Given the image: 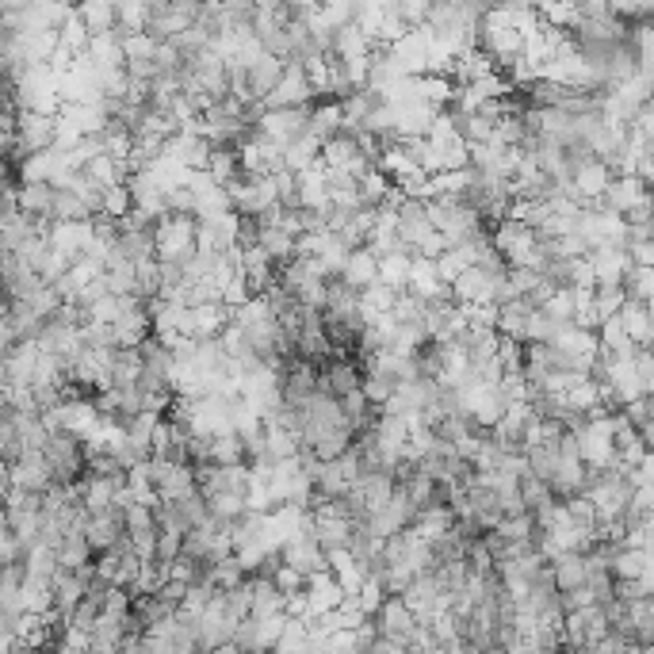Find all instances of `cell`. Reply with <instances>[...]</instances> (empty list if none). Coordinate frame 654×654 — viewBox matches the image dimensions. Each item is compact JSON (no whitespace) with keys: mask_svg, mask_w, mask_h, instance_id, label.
Here are the masks:
<instances>
[{"mask_svg":"<svg viewBox=\"0 0 654 654\" xmlns=\"http://www.w3.org/2000/svg\"><path fill=\"white\" fill-rule=\"evenodd\" d=\"M490 245L494 253L502 257L505 268H532V272H544V249H540V238L521 226L517 218H502L490 234Z\"/></svg>","mask_w":654,"mask_h":654,"instance_id":"cell-1","label":"cell"},{"mask_svg":"<svg viewBox=\"0 0 654 654\" xmlns=\"http://www.w3.org/2000/svg\"><path fill=\"white\" fill-rule=\"evenodd\" d=\"M153 253L161 264H184L196 261V218L192 215H165L153 222Z\"/></svg>","mask_w":654,"mask_h":654,"instance_id":"cell-2","label":"cell"},{"mask_svg":"<svg viewBox=\"0 0 654 654\" xmlns=\"http://www.w3.org/2000/svg\"><path fill=\"white\" fill-rule=\"evenodd\" d=\"M43 459L54 486H73L85 479V444L73 433H50L43 444Z\"/></svg>","mask_w":654,"mask_h":654,"instance_id":"cell-3","label":"cell"},{"mask_svg":"<svg viewBox=\"0 0 654 654\" xmlns=\"http://www.w3.org/2000/svg\"><path fill=\"white\" fill-rule=\"evenodd\" d=\"M570 440H574V452H578L586 471L612 467V414L586 417L578 429H570Z\"/></svg>","mask_w":654,"mask_h":654,"instance_id":"cell-4","label":"cell"},{"mask_svg":"<svg viewBox=\"0 0 654 654\" xmlns=\"http://www.w3.org/2000/svg\"><path fill=\"white\" fill-rule=\"evenodd\" d=\"M146 479H150L157 502H188L196 498V467L192 463H165V459H146Z\"/></svg>","mask_w":654,"mask_h":654,"instance_id":"cell-5","label":"cell"},{"mask_svg":"<svg viewBox=\"0 0 654 654\" xmlns=\"http://www.w3.org/2000/svg\"><path fill=\"white\" fill-rule=\"evenodd\" d=\"M360 479V459L356 452H345V456L329 459V463H318V475H314V498L318 502H345L352 494V486Z\"/></svg>","mask_w":654,"mask_h":654,"instance_id":"cell-6","label":"cell"},{"mask_svg":"<svg viewBox=\"0 0 654 654\" xmlns=\"http://www.w3.org/2000/svg\"><path fill=\"white\" fill-rule=\"evenodd\" d=\"M306 123H310V108H261L257 123H253V134L284 150L295 138H303Z\"/></svg>","mask_w":654,"mask_h":654,"instance_id":"cell-7","label":"cell"},{"mask_svg":"<svg viewBox=\"0 0 654 654\" xmlns=\"http://www.w3.org/2000/svg\"><path fill=\"white\" fill-rule=\"evenodd\" d=\"M574 234L586 241L589 249H601V245H620V249H624V241H628V222L620 215L601 211V207H589V211H582V218H578Z\"/></svg>","mask_w":654,"mask_h":654,"instance_id":"cell-8","label":"cell"},{"mask_svg":"<svg viewBox=\"0 0 654 654\" xmlns=\"http://www.w3.org/2000/svg\"><path fill=\"white\" fill-rule=\"evenodd\" d=\"M287 628V616H268V620H257V616H245L238 620V628L230 635V647H238L245 654H272L280 632Z\"/></svg>","mask_w":654,"mask_h":654,"instance_id":"cell-9","label":"cell"},{"mask_svg":"<svg viewBox=\"0 0 654 654\" xmlns=\"http://www.w3.org/2000/svg\"><path fill=\"white\" fill-rule=\"evenodd\" d=\"M111 337H115V349H138L146 337H153L146 303H138V299H123L119 318L111 322Z\"/></svg>","mask_w":654,"mask_h":654,"instance_id":"cell-10","label":"cell"},{"mask_svg":"<svg viewBox=\"0 0 654 654\" xmlns=\"http://www.w3.org/2000/svg\"><path fill=\"white\" fill-rule=\"evenodd\" d=\"M310 104H314V88L306 81L303 66L299 62H287L280 85L264 96L261 108H310Z\"/></svg>","mask_w":654,"mask_h":654,"instance_id":"cell-11","label":"cell"},{"mask_svg":"<svg viewBox=\"0 0 654 654\" xmlns=\"http://www.w3.org/2000/svg\"><path fill=\"white\" fill-rule=\"evenodd\" d=\"M318 161H322V169H337V173H349V176H356V180L371 169L349 131H341L337 138H329L326 146L318 150Z\"/></svg>","mask_w":654,"mask_h":654,"instance_id":"cell-12","label":"cell"},{"mask_svg":"<svg viewBox=\"0 0 654 654\" xmlns=\"http://www.w3.org/2000/svg\"><path fill=\"white\" fill-rule=\"evenodd\" d=\"M589 272H593V291L597 287H624V276L632 272V261L620 245H601V249H589L586 253Z\"/></svg>","mask_w":654,"mask_h":654,"instance_id":"cell-13","label":"cell"},{"mask_svg":"<svg viewBox=\"0 0 654 654\" xmlns=\"http://www.w3.org/2000/svg\"><path fill=\"white\" fill-rule=\"evenodd\" d=\"M371 624H375V635H379V639H391L398 647H406V639H410L417 628L414 612L402 605V597H387V601L379 605V612L371 616Z\"/></svg>","mask_w":654,"mask_h":654,"instance_id":"cell-14","label":"cell"},{"mask_svg":"<svg viewBox=\"0 0 654 654\" xmlns=\"http://www.w3.org/2000/svg\"><path fill=\"white\" fill-rule=\"evenodd\" d=\"M50 146H54V119L31 115V111H16V157L46 153Z\"/></svg>","mask_w":654,"mask_h":654,"instance_id":"cell-15","label":"cell"},{"mask_svg":"<svg viewBox=\"0 0 654 654\" xmlns=\"http://www.w3.org/2000/svg\"><path fill=\"white\" fill-rule=\"evenodd\" d=\"M280 559H284V567H291L295 574H303V578H310V574H322V570H326V551L310 540V532H306V517H303L299 536H295V540H287V544L280 547Z\"/></svg>","mask_w":654,"mask_h":654,"instance_id":"cell-16","label":"cell"},{"mask_svg":"<svg viewBox=\"0 0 654 654\" xmlns=\"http://www.w3.org/2000/svg\"><path fill=\"white\" fill-rule=\"evenodd\" d=\"M421 329H425V337L433 345H452L467 329V322H463V310L456 303H433L425 306V314H421Z\"/></svg>","mask_w":654,"mask_h":654,"instance_id":"cell-17","label":"cell"},{"mask_svg":"<svg viewBox=\"0 0 654 654\" xmlns=\"http://www.w3.org/2000/svg\"><path fill=\"white\" fill-rule=\"evenodd\" d=\"M54 482L46 471L43 452H23L20 459L8 463V490H27V494H46Z\"/></svg>","mask_w":654,"mask_h":654,"instance_id":"cell-18","label":"cell"},{"mask_svg":"<svg viewBox=\"0 0 654 654\" xmlns=\"http://www.w3.org/2000/svg\"><path fill=\"white\" fill-rule=\"evenodd\" d=\"M647 196V184H639L635 176H612L609 184H605V192H601V199H597V207L601 211H609V215H628V211H635Z\"/></svg>","mask_w":654,"mask_h":654,"instance_id":"cell-19","label":"cell"},{"mask_svg":"<svg viewBox=\"0 0 654 654\" xmlns=\"http://www.w3.org/2000/svg\"><path fill=\"white\" fill-rule=\"evenodd\" d=\"M341 284L349 287V291H368V287L379 284V257L371 253L368 245H360V249H349V257L341 264V276H337Z\"/></svg>","mask_w":654,"mask_h":654,"instance_id":"cell-20","label":"cell"},{"mask_svg":"<svg viewBox=\"0 0 654 654\" xmlns=\"http://www.w3.org/2000/svg\"><path fill=\"white\" fill-rule=\"evenodd\" d=\"M85 544L92 555H104L111 547L123 540V513L119 509H104V513H92L85 521Z\"/></svg>","mask_w":654,"mask_h":654,"instance_id":"cell-21","label":"cell"},{"mask_svg":"<svg viewBox=\"0 0 654 654\" xmlns=\"http://www.w3.org/2000/svg\"><path fill=\"white\" fill-rule=\"evenodd\" d=\"M318 391L329 394V398H345V394L360 391V368L352 364L349 356H329L322 371H318Z\"/></svg>","mask_w":654,"mask_h":654,"instance_id":"cell-22","label":"cell"},{"mask_svg":"<svg viewBox=\"0 0 654 654\" xmlns=\"http://www.w3.org/2000/svg\"><path fill=\"white\" fill-rule=\"evenodd\" d=\"M303 601H306V616H322V612H333L341 601H345V593L341 586L333 582V574L322 570V574H310L303 586Z\"/></svg>","mask_w":654,"mask_h":654,"instance_id":"cell-23","label":"cell"},{"mask_svg":"<svg viewBox=\"0 0 654 654\" xmlns=\"http://www.w3.org/2000/svg\"><path fill=\"white\" fill-rule=\"evenodd\" d=\"M245 609L249 616H257V620H268V616H284V597H280V589L272 586L268 578H245Z\"/></svg>","mask_w":654,"mask_h":654,"instance_id":"cell-24","label":"cell"},{"mask_svg":"<svg viewBox=\"0 0 654 654\" xmlns=\"http://www.w3.org/2000/svg\"><path fill=\"white\" fill-rule=\"evenodd\" d=\"M295 207L299 211H322L329 215V199H326V169L314 165L306 173L295 176Z\"/></svg>","mask_w":654,"mask_h":654,"instance_id":"cell-25","label":"cell"},{"mask_svg":"<svg viewBox=\"0 0 654 654\" xmlns=\"http://www.w3.org/2000/svg\"><path fill=\"white\" fill-rule=\"evenodd\" d=\"M284 66L280 58H272V54H261L253 66L245 69V85H249V96H253V104H264V96L272 92V88L280 85V77H284Z\"/></svg>","mask_w":654,"mask_h":654,"instance_id":"cell-26","label":"cell"},{"mask_svg":"<svg viewBox=\"0 0 654 654\" xmlns=\"http://www.w3.org/2000/svg\"><path fill=\"white\" fill-rule=\"evenodd\" d=\"M16 211L23 218H35V222H50V207H54V188L50 184H20L16 192Z\"/></svg>","mask_w":654,"mask_h":654,"instance_id":"cell-27","label":"cell"},{"mask_svg":"<svg viewBox=\"0 0 654 654\" xmlns=\"http://www.w3.org/2000/svg\"><path fill=\"white\" fill-rule=\"evenodd\" d=\"M341 131H345V123H341V104H337V100L310 104V123H306V134H310L318 146H326L329 138H337Z\"/></svg>","mask_w":654,"mask_h":654,"instance_id":"cell-28","label":"cell"},{"mask_svg":"<svg viewBox=\"0 0 654 654\" xmlns=\"http://www.w3.org/2000/svg\"><path fill=\"white\" fill-rule=\"evenodd\" d=\"M620 326L628 333V341H632V349H651L654 341V318H651V306H635V303H624L620 306Z\"/></svg>","mask_w":654,"mask_h":654,"instance_id":"cell-29","label":"cell"},{"mask_svg":"<svg viewBox=\"0 0 654 654\" xmlns=\"http://www.w3.org/2000/svg\"><path fill=\"white\" fill-rule=\"evenodd\" d=\"M612 582H639L651 578V551H632V547H616V555L609 559Z\"/></svg>","mask_w":654,"mask_h":654,"instance_id":"cell-30","label":"cell"},{"mask_svg":"<svg viewBox=\"0 0 654 654\" xmlns=\"http://www.w3.org/2000/svg\"><path fill=\"white\" fill-rule=\"evenodd\" d=\"M257 249L272 261V268H284L295 257V238H287L280 226L272 222H257Z\"/></svg>","mask_w":654,"mask_h":654,"instance_id":"cell-31","label":"cell"},{"mask_svg":"<svg viewBox=\"0 0 654 654\" xmlns=\"http://www.w3.org/2000/svg\"><path fill=\"white\" fill-rule=\"evenodd\" d=\"M318 150H322V146H318L310 134H303V138H295L291 146H284V153H280V169L291 176L306 173V169L322 165V161H318Z\"/></svg>","mask_w":654,"mask_h":654,"instance_id":"cell-32","label":"cell"},{"mask_svg":"<svg viewBox=\"0 0 654 654\" xmlns=\"http://www.w3.org/2000/svg\"><path fill=\"white\" fill-rule=\"evenodd\" d=\"M81 176H85L92 188L108 192V188H115V184H123V180H127V169H123L119 161H111L108 153H96V157H88V161H85Z\"/></svg>","mask_w":654,"mask_h":654,"instance_id":"cell-33","label":"cell"},{"mask_svg":"<svg viewBox=\"0 0 654 654\" xmlns=\"http://www.w3.org/2000/svg\"><path fill=\"white\" fill-rule=\"evenodd\" d=\"M494 73V62L482 54L479 46H471V50H463L456 62H452V85H471V81H482V77H490Z\"/></svg>","mask_w":654,"mask_h":654,"instance_id":"cell-34","label":"cell"},{"mask_svg":"<svg viewBox=\"0 0 654 654\" xmlns=\"http://www.w3.org/2000/svg\"><path fill=\"white\" fill-rule=\"evenodd\" d=\"M207 463L211 467H238V463H249L245 459V444L238 440V433H218L207 440Z\"/></svg>","mask_w":654,"mask_h":654,"instance_id":"cell-35","label":"cell"},{"mask_svg":"<svg viewBox=\"0 0 654 654\" xmlns=\"http://www.w3.org/2000/svg\"><path fill=\"white\" fill-rule=\"evenodd\" d=\"M410 261H414V253H391V257H383L379 261V284L391 287L394 295H402L406 287H410Z\"/></svg>","mask_w":654,"mask_h":654,"instance_id":"cell-36","label":"cell"},{"mask_svg":"<svg viewBox=\"0 0 654 654\" xmlns=\"http://www.w3.org/2000/svg\"><path fill=\"white\" fill-rule=\"evenodd\" d=\"M146 20H150V4L146 0H123L115 4V31L127 35H146Z\"/></svg>","mask_w":654,"mask_h":654,"instance_id":"cell-37","label":"cell"},{"mask_svg":"<svg viewBox=\"0 0 654 654\" xmlns=\"http://www.w3.org/2000/svg\"><path fill=\"white\" fill-rule=\"evenodd\" d=\"M391 180L379 173V169H368V173L356 180V199H360V207H368V211H379L383 207V199L391 196Z\"/></svg>","mask_w":654,"mask_h":654,"instance_id":"cell-38","label":"cell"},{"mask_svg":"<svg viewBox=\"0 0 654 654\" xmlns=\"http://www.w3.org/2000/svg\"><path fill=\"white\" fill-rule=\"evenodd\" d=\"M77 16H81V23H85L88 39H92V35H108V31H115V4H111V0L81 4Z\"/></svg>","mask_w":654,"mask_h":654,"instance_id":"cell-39","label":"cell"},{"mask_svg":"<svg viewBox=\"0 0 654 654\" xmlns=\"http://www.w3.org/2000/svg\"><path fill=\"white\" fill-rule=\"evenodd\" d=\"M314 651H318V643H314V635L306 632L303 620H287V628L280 632L276 647H272V654H314Z\"/></svg>","mask_w":654,"mask_h":654,"instance_id":"cell-40","label":"cell"},{"mask_svg":"<svg viewBox=\"0 0 654 654\" xmlns=\"http://www.w3.org/2000/svg\"><path fill=\"white\" fill-rule=\"evenodd\" d=\"M138 375H142L138 349H115V356H111V387H138Z\"/></svg>","mask_w":654,"mask_h":654,"instance_id":"cell-41","label":"cell"},{"mask_svg":"<svg viewBox=\"0 0 654 654\" xmlns=\"http://www.w3.org/2000/svg\"><path fill=\"white\" fill-rule=\"evenodd\" d=\"M394 299H398V295H394L391 287H383V284L360 291V318H364V326H371L375 318H387V314H391V306H394Z\"/></svg>","mask_w":654,"mask_h":654,"instance_id":"cell-42","label":"cell"},{"mask_svg":"<svg viewBox=\"0 0 654 654\" xmlns=\"http://www.w3.org/2000/svg\"><path fill=\"white\" fill-rule=\"evenodd\" d=\"M203 173L215 180L218 188H226V184H234L241 176V169H238V153L234 150H226V146H215L211 150V157H207V169Z\"/></svg>","mask_w":654,"mask_h":654,"instance_id":"cell-43","label":"cell"},{"mask_svg":"<svg viewBox=\"0 0 654 654\" xmlns=\"http://www.w3.org/2000/svg\"><path fill=\"white\" fill-rule=\"evenodd\" d=\"M54 555H58V570H85L92 563L85 536H62L58 547H54Z\"/></svg>","mask_w":654,"mask_h":654,"instance_id":"cell-44","label":"cell"},{"mask_svg":"<svg viewBox=\"0 0 654 654\" xmlns=\"http://www.w3.org/2000/svg\"><path fill=\"white\" fill-rule=\"evenodd\" d=\"M624 299L635 306H651L654 299V268H632L624 276Z\"/></svg>","mask_w":654,"mask_h":654,"instance_id":"cell-45","label":"cell"},{"mask_svg":"<svg viewBox=\"0 0 654 654\" xmlns=\"http://www.w3.org/2000/svg\"><path fill=\"white\" fill-rule=\"evenodd\" d=\"M58 46H62L66 54H73V58L85 54L88 31H85V23H81V16H77V8H73L66 20H62V27H58Z\"/></svg>","mask_w":654,"mask_h":654,"instance_id":"cell-46","label":"cell"},{"mask_svg":"<svg viewBox=\"0 0 654 654\" xmlns=\"http://www.w3.org/2000/svg\"><path fill=\"white\" fill-rule=\"evenodd\" d=\"M134 211L131 203V192H127V184H115L108 192H100V215L111 218V222H123V218Z\"/></svg>","mask_w":654,"mask_h":654,"instance_id":"cell-47","label":"cell"},{"mask_svg":"<svg viewBox=\"0 0 654 654\" xmlns=\"http://www.w3.org/2000/svg\"><path fill=\"white\" fill-rule=\"evenodd\" d=\"M540 314H544L551 326H567L570 318H574V291H570V287H559V291L540 306Z\"/></svg>","mask_w":654,"mask_h":654,"instance_id":"cell-48","label":"cell"},{"mask_svg":"<svg viewBox=\"0 0 654 654\" xmlns=\"http://www.w3.org/2000/svg\"><path fill=\"white\" fill-rule=\"evenodd\" d=\"M16 257H20V264H27V268L39 276V272H43V264H46V257H50V241H46V238H27L20 249H16Z\"/></svg>","mask_w":654,"mask_h":654,"instance_id":"cell-49","label":"cell"},{"mask_svg":"<svg viewBox=\"0 0 654 654\" xmlns=\"http://www.w3.org/2000/svg\"><path fill=\"white\" fill-rule=\"evenodd\" d=\"M153 50H157V43H153L150 35H127V39H123V66L153 62Z\"/></svg>","mask_w":654,"mask_h":654,"instance_id":"cell-50","label":"cell"},{"mask_svg":"<svg viewBox=\"0 0 654 654\" xmlns=\"http://www.w3.org/2000/svg\"><path fill=\"white\" fill-rule=\"evenodd\" d=\"M391 12L406 23L410 31H414V27H425V20H429V4H425V0H398V4H391Z\"/></svg>","mask_w":654,"mask_h":654,"instance_id":"cell-51","label":"cell"},{"mask_svg":"<svg viewBox=\"0 0 654 654\" xmlns=\"http://www.w3.org/2000/svg\"><path fill=\"white\" fill-rule=\"evenodd\" d=\"M463 310V322L475 329H494L498 326V306L494 303H471V306H459Z\"/></svg>","mask_w":654,"mask_h":654,"instance_id":"cell-52","label":"cell"},{"mask_svg":"<svg viewBox=\"0 0 654 654\" xmlns=\"http://www.w3.org/2000/svg\"><path fill=\"white\" fill-rule=\"evenodd\" d=\"M632 371H635V379H639V387H643V394H651L654 391V356H651V349H635Z\"/></svg>","mask_w":654,"mask_h":654,"instance_id":"cell-53","label":"cell"},{"mask_svg":"<svg viewBox=\"0 0 654 654\" xmlns=\"http://www.w3.org/2000/svg\"><path fill=\"white\" fill-rule=\"evenodd\" d=\"M165 207H169V215H192V211H196L192 188H173V192L165 196Z\"/></svg>","mask_w":654,"mask_h":654,"instance_id":"cell-54","label":"cell"},{"mask_svg":"<svg viewBox=\"0 0 654 654\" xmlns=\"http://www.w3.org/2000/svg\"><path fill=\"white\" fill-rule=\"evenodd\" d=\"M16 345H20V341H16V333H12L8 318H4V322H0V364L12 356V349H16Z\"/></svg>","mask_w":654,"mask_h":654,"instance_id":"cell-55","label":"cell"},{"mask_svg":"<svg viewBox=\"0 0 654 654\" xmlns=\"http://www.w3.org/2000/svg\"><path fill=\"white\" fill-rule=\"evenodd\" d=\"M4 494H8V463L0 459V502H4Z\"/></svg>","mask_w":654,"mask_h":654,"instance_id":"cell-56","label":"cell"},{"mask_svg":"<svg viewBox=\"0 0 654 654\" xmlns=\"http://www.w3.org/2000/svg\"><path fill=\"white\" fill-rule=\"evenodd\" d=\"M8 310H12V303H8V299H4V295H0V322H4V318H8Z\"/></svg>","mask_w":654,"mask_h":654,"instance_id":"cell-57","label":"cell"}]
</instances>
